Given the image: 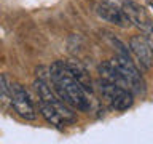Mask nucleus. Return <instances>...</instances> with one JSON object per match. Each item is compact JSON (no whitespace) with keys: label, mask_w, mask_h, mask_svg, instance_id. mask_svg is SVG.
I'll return each mask as SVG.
<instances>
[{"label":"nucleus","mask_w":153,"mask_h":144,"mask_svg":"<svg viewBox=\"0 0 153 144\" xmlns=\"http://www.w3.org/2000/svg\"><path fill=\"white\" fill-rule=\"evenodd\" d=\"M50 79H51V83L54 86V90L59 94V98L65 104H69L74 109L83 110V112H89L91 110L93 103L89 99L88 91L72 75L65 61L53 62L50 67Z\"/></svg>","instance_id":"1"},{"label":"nucleus","mask_w":153,"mask_h":144,"mask_svg":"<svg viewBox=\"0 0 153 144\" xmlns=\"http://www.w3.org/2000/svg\"><path fill=\"white\" fill-rule=\"evenodd\" d=\"M35 91L38 94V106H40V112L46 118L48 123L54 125L56 128H62L67 123L75 122L74 112L67 107L64 101L57 99L56 94L48 85V80L43 77H38L35 80Z\"/></svg>","instance_id":"2"},{"label":"nucleus","mask_w":153,"mask_h":144,"mask_svg":"<svg viewBox=\"0 0 153 144\" xmlns=\"http://www.w3.org/2000/svg\"><path fill=\"white\" fill-rule=\"evenodd\" d=\"M113 43L118 46L113 61H115V64L121 69L124 77H126L129 90H131L132 93H136V94H143L145 93V82H143L140 72H139V69L136 66H134V62L131 61L128 51L124 50V46L121 45V43H120L118 40H113Z\"/></svg>","instance_id":"3"},{"label":"nucleus","mask_w":153,"mask_h":144,"mask_svg":"<svg viewBox=\"0 0 153 144\" xmlns=\"http://www.w3.org/2000/svg\"><path fill=\"white\" fill-rule=\"evenodd\" d=\"M100 93H102L104 99L115 110H126L134 103L132 91L129 88L110 83V82H105V80H100Z\"/></svg>","instance_id":"4"},{"label":"nucleus","mask_w":153,"mask_h":144,"mask_svg":"<svg viewBox=\"0 0 153 144\" xmlns=\"http://www.w3.org/2000/svg\"><path fill=\"white\" fill-rule=\"evenodd\" d=\"M8 86H10V103H11L13 109L16 110V114L24 120H35L37 118L35 107H33L30 96L24 90V86L18 82H11V83H8Z\"/></svg>","instance_id":"5"},{"label":"nucleus","mask_w":153,"mask_h":144,"mask_svg":"<svg viewBox=\"0 0 153 144\" xmlns=\"http://www.w3.org/2000/svg\"><path fill=\"white\" fill-rule=\"evenodd\" d=\"M96 13H97V16L102 18L104 21L112 22V24H115V26H118V27L131 26V21L128 19L126 13L123 11V8L117 7V5L112 3V2H107V0L99 2L97 5H96Z\"/></svg>","instance_id":"6"},{"label":"nucleus","mask_w":153,"mask_h":144,"mask_svg":"<svg viewBox=\"0 0 153 144\" xmlns=\"http://www.w3.org/2000/svg\"><path fill=\"white\" fill-rule=\"evenodd\" d=\"M129 48H131V53L137 59L139 64H140L143 69H150L152 62H153V53H152L145 38H142L140 35L132 37L131 42H129Z\"/></svg>","instance_id":"7"},{"label":"nucleus","mask_w":153,"mask_h":144,"mask_svg":"<svg viewBox=\"0 0 153 144\" xmlns=\"http://www.w3.org/2000/svg\"><path fill=\"white\" fill-rule=\"evenodd\" d=\"M121 8H123V11L126 13V16H128L129 21H131L132 26L145 31L148 22H150V18H148L145 8H143L142 5L132 2V0H124Z\"/></svg>","instance_id":"8"},{"label":"nucleus","mask_w":153,"mask_h":144,"mask_svg":"<svg viewBox=\"0 0 153 144\" xmlns=\"http://www.w3.org/2000/svg\"><path fill=\"white\" fill-rule=\"evenodd\" d=\"M99 74H100V80H105V82H110V83L129 88L126 77H124V74L121 72V69L115 64L113 59L102 62V64L99 66Z\"/></svg>","instance_id":"9"},{"label":"nucleus","mask_w":153,"mask_h":144,"mask_svg":"<svg viewBox=\"0 0 153 144\" xmlns=\"http://www.w3.org/2000/svg\"><path fill=\"white\" fill-rule=\"evenodd\" d=\"M65 64L69 67V70L72 72V75L80 82V85L88 93H93V82H91V77L88 74V70H86V67L80 61H65Z\"/></svg>","instance_id":"10"},{"label":"nucleus","mask_w":153,"mask_h":144,"mask_svg":"<svg viewBox=\"0 0 153 144\" xmlns=\"http://www.w3.org/2000/svg\"><path fill=\"white\" fill-rule=\"evenodd\" d=\"M10 101V86L7 83V79L0 74V104H5Z\"/></svg>","instance_id":"11"},{"label":"nucleus","mask_w":153,"mask_h":144,"mask_svg":"<svg viewBox=\"0 0 153 144\" xmlns=\"http://www.w3.org/2000/svg\"><path fill=\"white\" fill-rule=\"evenodd\" d=\"M145 40H147L148 46H150V50L153 53V21L148 22V26L145 29Z\"/></svg>","instance_id":"12"},{"label":"nucleus","mask_w":153,"mask_h":144,"mask_svg":"<svg viewBox=\"0 0 153 144\" xmlns=\"http://www.w3.org/2000/svg\"><path fill=\"white\" fill-rule=\"evenodd\" d=\"M147 3H148V7L153 8V0H147Z\"/></svg>","instance_id":"13"}]
</instances>
